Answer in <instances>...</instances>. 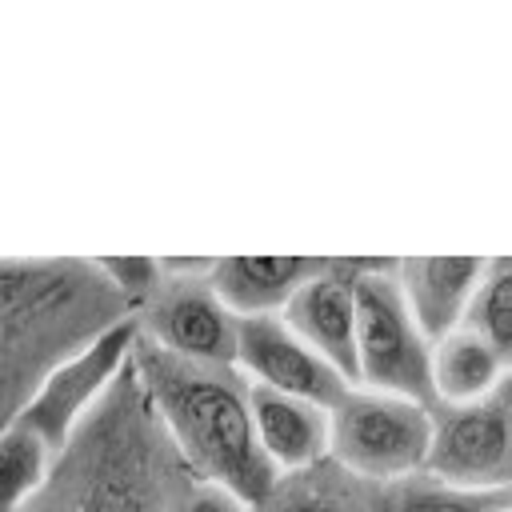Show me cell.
I'll use <instances>...</instances> for the list:
<instances>
[{
  "instance_id": "obj_1",
  "label": "cell",
  "mask_w": 512,
  "mask_h": 512,
  "mask_svg": "<svg viewBox=\"0 0 512 512\" xmlns=\"http://www.w3.org/2000/svg\"><path fill=\"white\" fill-rule=\"evenodd\" d=\"M132 368L180 460L204 484L232 492L248 508H264L280 488V472L260 452L252 384L240 368L184 360L144 336H136Z\"/></svg>"
},
{
  "instance_id": "obj_2",
  "label": "cell",
  "mask_w": 512,
  "mask_h": 512,
  "mask_svg": "<svg viewBox=\"0 0 512 512\" xmlns=\"http://www.w3.org/2000/svg\"><path fill=\"white\" fill-rule=\"evenodd\" d=\"M128 316L96 264L0 260V428L64 356Z\"/></svg>"
},
{
  "instance_id": "obj_3",
  "label": "cell",
  "mask_w": 512,
  "mask_h": 512,
  "mask_svg": "<svg viewBox=\"0 0 512 512\" xmlns=\"http://www.w3.org/2000/svg\"><path fill=\"white\" fill-rule=\"evenodd\" d=\"M132 368V364H128ZM128 372L116 380V388L104 396V408H96L68 452V476L64 488L52 496V512H180V504H168V468H156L160 448L148 436L152 404L136 380L132 368V392H124Z\"/></svg>"
},
{
  "instance_id": "obj_4",
  "label": "cell",
  "mask_w": 512,
  "mask_h": 512,
  "mask_svg": "<svg viewBox=\"0 0 512 512\" xmlns=\"http://www.w3.org/2000/svg\"><path fill=\"white\" fill-rule=\"evenodd\" d=\"M328 460L364 484H400L428 472L436 416L432 404L352 384L332 408Z\"/></svg>"
},
{
  "instance_id": "obj_5",
  "label": "cell",
  "mask_w": 512,
  "mask_h": 512,
  "mask_svg": "<svg viewBox=\"0 0 512 512\" xmlns=\"http://www.w3.org/2000/svg\"><path fill=\"white\" fill-rule=\"evenodd\" d=\"M356 384L432 404V344L408 312L396 260H352Z\"/></svg>"
},
{
  "instance_id": "obj_6",
  "label": "cell",
  "mask_w": 512,
  "mask_h": 512,
  "mask_svg": "<svg viewBox=\"0 0 512 512\" xmlns=\"http://www.w3.org/2000/svg\"><path fill=\"white\" fill-rule=\"evenodd\" d=\"M136 336H140L136 316H128V320L104 328L100 336H92L84 348L64 356L36 384V392L24 400V408L12 420L20 428H28L60 460L68 452V444L76 440V432L84 428V420L104 404V396L128 372L132 352H136Z\"/></svg>"
},
{
  "instance_id": "obj_7",
  "label": "cell",
  "mask_w": 512,
  "mask_h": 512,
  "mask_svg": "<svg viewBox=\"0 0 512 512\" xmlns=\"http://www.w3.org/2000/svg\"><path fill=\"white\" fill-rule=\"evenodd\" d=\"M428 476L460 488H512V368L472 404H436Z\"/></svg>"
},
{
  "instance_id": "obj_8",
  "label": "cell",
  "mask_w": 512,
  "mask_h": 512,
  "mask_svg": "<svg viewBox=\"0 0 512 512\" xmlns=\"http://www.w3.org/2000/svg\"><path fill=\"white\" fill-rule=\"evenodd\" d=\"M140 336L172 356L200 364H236L240 316L216 296L208 276H164L156 296L136 312Z\"/></svg>"
},
{
  "instance_id": "obj_9",
  "label": "cell",
  "mask_w": 512,
  "mask_h": 512,
  "mask_svg": "<svg viewBox=\"0 0 512 512\" xmlns=\"http://www.w3.org/2000/svg\"><path fill=\"white\" fill-rule=\"evenodd\" d=\"M236 368L248 384L332 408L352 384L316 356L280 316H244L236 332Z\"/></svg>"
},
{
  "instance_id": "obj_10",
  "label": "cell",
  "mask_w": 512,
  "mask_h": 512,
  "mask_svg": "<svg viewBox=\"0 0 512 512\" xmlns=\"http://www.w3.org/2000/svg\"><path fill=\"white\" fill-rule=\"evenodd\" d=\"M280 320L324 356L348 384H356V292L352 260H328L312 280L296 288Z\"/></svg>"
},
{
  "instance_id": "obj_11",
  "label": "cell",
  "mask_w": 512,
  "mask_h": 512,
  "mask_svg": "<svg viewBox=\"0 0 512 512\" xmlns=\"http://www.w3.org/2000/svg\"><path fill=\"white\" fill-rule=\"evenodd\" d=\"M484 256H400L396 280L408 300L412 320L428 336V344L464 328L472 296L484 280Z\"/></svg>"
},
{
  "instance_id": "obj_12",
  "label": "cell",
  "mask_w": 512,
  "mask_h": 512,
  "mask_svg": "<svg viewBox=\"0 0 512 512\" xmlns=\"http://www.w3.org/2000/svg\"><path fill=\"white\" fill-rule=\"evenodd\" d=\"M252 424H256L260 452L280 472V480L304 476L328 460L332 412L324 404L252 384Z\"/></svg>"
},
{
  "instance_id": "obj_13",
  "label": "cell",
  "mask_w": 512,
  "mask_h": 512,
  "mask_svg": "<svg viewBox=\"0 0 512 512\" xmlns=\"http://www.w3.org/2000/svg\"><path fill=\"white\" fill-rule=\"evenodd\" d=\"M332 256H216L208 284L244 316H280L304 280H312Z\"/></svg>"
},
{
  "instance_id": "obj_14",
  "label": "cell",
  "mask_w": 512,
  "mask_h": 512,
  "mask_svg": "<svg viewBox=\"0 0 512 512\" xmlns=\"http://www.w3.org/2000/svg\"><path fill=\"white\" fill-rule=\"evenodd\" d=\"M508 368L512 364L464 324L432 344V404H472L488 396L508 376Z\"/></svg>"
},
{
  "instance_id": "obj_15",
  "label": "cell",
  "mask_w": 512,
  "mask_h": 512,
  "mask_svg": "<svg viewBox=\"0 0 512 512\" xmlns=\"http://www.w3.org/2000/svg\"><path fill=\"white\" fill-rule=\"evenodd\" d=\"M60 460L16 420L0 428V512H28Z\"/></svg>"
},
{
  "instance_id": "obj_16",
  "label": "cell",
  "mask_w": 512,
  "mask_h": 512,
  "mask_svg": "<svg viewBox=\"0 0 512 512\" xmlns=\"http://www.w3.org/2000/svg\"><path fill=\"white\" fill-rule=\"evenodd\" d=\"M512 488H460L436 476H412L400 484H388L376 512H496Z\"/></svg>"
},
{
  "instance_id": "obj_17",
  "label": "cell",
  "mask_w": 512,
  "mask_h": 512,
  "mask_svg": "<svg viewBox=\"0 0 512 512\" xmlns=\"http://www.w3.org/2000/svg\"><path fill=\"white\" fill-rule=\"evenodd\" d=\"M464 324L512 364V260H488Z\"/></svg>"
},
{
  "instance_id": "obj_18",
  "label": "cell",
  "mask_w": 512,
  "mask_h": 512,
  "mask_svg": "<svg viewBox=\"0 0 512 512\" xmlns=\"http://www.w3.org/2000/svg\"><path fill=\"white\" fill-rule=\"evenodd\" d=\"M260 512H368L360 496H352L340 484H320L304 476H284L272 500Z\"/></svg>"
},
{
  "instance_id": "obj_19",
  "label": "cell",
  "mask_w": 512,
  "mask_h": 512,
  "mask_svg": "<svg viewBox=\"0 0 512 512\" xmlns=\"http://www.w3.org/2000/svg\"><path fill=\"white\" fill-rule=\"evenodd\" d=\"M92 264L100 268V276L116 288V296L132 312H140L156 296V288L164 284V268L152 256H108V260H92Z\"/></svg>"
},
{
  "instance_id": "obj_20",
  "label": "cell",
  "mask_w": 512,
  "mask_h": 512,
  "mask_svg": "<svg viewBox=\"0 0 512 512\" xmlns=\"http://www.w3.org/2000/svg\"><path fill=\"white\" fill-rule=\"evenodd\" d=\"M180 512H256V508H248L244 500H236L232 492H224V488H216V484H196V488H188L184 492V504H180Z\"/></svg>"
}]
</instances>
